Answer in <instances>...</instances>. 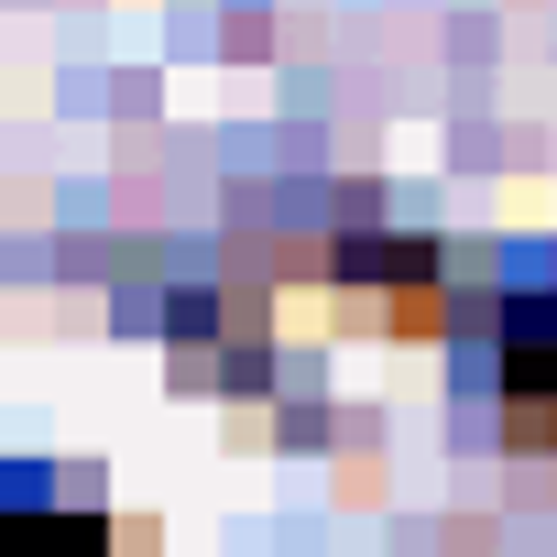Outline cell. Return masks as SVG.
<instances>
[{
  "instance_id": "6da1fadb",
  "label": "cell",
  "mask_w": 557,
  "mask_h": 557,
  "mask_svg": "<svg viewBox=\"0 0 557 557\" xmlns=\"http://www.w3.org/2000/svg\"><path fill=\"white\" fill-rule=\"evenodd\" d=\"M492 394L513 448H557V296H513L492 339Z\"/></svg>"
},
{
  "instance_id": "7a4b0ae2",
  "label": "cell",
  "mask_w": 557,
  "mask_h": 557,
  "mask_svg": "<svg viewBox=\"0 0 557 557\" xmlns=\"http://www.w3.org/2000/svg\"><path fill=\"white\" fill-rule=\"evenodd\" d=\"M0 557H110V524L77 513H0Z\"/></svg>"
}]
</instances>
